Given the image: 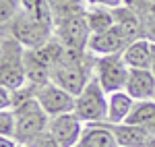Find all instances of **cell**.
<instances>
[{
	"instance_id": "obj_1",
	"label": "cell",
	"mask_w": 155,
	"mask_h": 147,
	"mask_svg": "<svg viewBox=\"0 0 155 147\" xmlns=\"http://www.w3.org/2000/svg\"><path fill=\"white\" fill-rule=\"evenodd\" d=\"M93 71H95L93 54L64 48V54L52 73V83H56L58 87L66 89L77 98L85 89V85L93 79Z\"/></svg>"
},
{
	"instance_id": "obj_2",
	"label": "cell",
	"mask_w": 155,
	"mask_h": 147,
	"mask_svg": "<svg viewBox=\"0 0 155 147\" xmlns=\"http://www.w3.org/2000/svg\"><path fill=\"white\" fill-rule=\"evenodd\" d=\"M25 48L11 33H2L0 39V81L2 85L19 91L27 85V68H25Z\"/></svg>"
},
{
	"instance_id": "obj_3",
	"label": "cell",
	"mask_w": 155,
	"mask_h": 147,
	"mask_svg": "<svg viewBox=\"0 0 155 147\" xmlns=\"http://www.w3.org/2000/svg\"><path fill=\"white\" fill-rule=\"evenodd\" d=\"M64 54V46L56 37L48 39L46 44L27 48L25 52V68H27V83L31 85H44L52 81V73L58 60Z\"/></svg>"
},
{
	"instance_id": "obj_4",
	"label": "cell",
	"mask_w": 155,
	"mask_h": 147,
	"mask_svg": "<svg viewBox=\"0 0 155 147\" xmlns=\"http://www.w3.org/2000/svg\"><path fill=\"white\" fill-rule=\"evenodd\" d=\"M15 141L27 145L29 141H33L37 135L48 131L50 116L44 112L35 98H29L19 102L15 108Z\"/></svg>"
},
{
	"instance_id": "obj_5",
	"label": "cell",
	"mask_w": 155,
	"mask_h": 147,
	"mask_svg": "<svg viewBox=\"0 0 155 147\" xmlns=\"http://www.w3.org/2000/svg\"><path fill=\"white\" fill-rule=\"evenodd\" d=\"M74 114L85 124L106 122L107 120V93H106V89L99 85V81H97L95 77L77 95Z\"/></svg>"
},
{
	"instance_id": "obj_6",
	"label": "cell",
	"mask_w": 155,
	"mask_h": 147,
	"mask_svg": "<svg viewBox=\"0 0 155 147\" xmlns=\"http://www.w3.org/2000/svg\"><path fill=\"white\" fill-rule=\"evenodd\" d=\"M130 68L122 58V54H112V56H95V71L93 77L99 81V85L106 89V93L122 91L126 89Z\"/></svg>"
},
{
	"instance_id": "obj_7",
	"label": "cell",
	"mask_w": 155,
	"mask_h": 147,
	"mask_svg": "<svg viewBox=\"0 0 155 147\" xmlns=\"http://www.w3.org/2000/svg\"><path fill=\"white\" fill-rule=\"evenodd\" d=\"M54 37L66 50L87 52L89 39H91V31H89L85 15H77V17H71V19L54 23Z\"/></svg>"
},
{
	"instance_id": "obj_8",
	"label": "cell",
	"mask_w": 155,
	"mask_h": 147,
	"mask_svg": "<svg viewBox=\"0 0 155 147\" xmlns=\"http://www.w3.org/2000/svg\"><path fill=\"white\" fill-rule=\"evenodd\" d=\"M35 99L50 118L60 116V114H71L74 112V106H77V98L52 81L35 87Z\"/></svg>"
},
{
	"instance_id": "obj_9",
	"label": "cell",
	"mask_w": 155,
	"mask_h": 147,
	"mask_svg": "<svg viewBox=\"0 0 155 147\" xmlns=\"http://www.w3.org/2000/svg\"><path fill=\"white\" fill-rule=\"evenodd\" d=\"M85 122L74 114H60V116H52L48 122V133L60 143V147H74L77 141L83 135Z\"/></svg>"
},
{
	"instance_id": "obj_10",
	"label": "cell",
	"mask_w": 155,
	"mask_h": 147,
	"mask_svg": "<svg viewBox=\"0 0 155 147\" xmlns=\"http://www.w3.org/2000/svg\"><path fill=\"white\" fill-rule=\"evenodd\" d=\"M126 46L128 44H126L124 35L114 27V29L104 31V33H93L89 39L87 52L93 56H112V54H122Z\"/></svg>"
},
{
	"instance_id": "obj_11",
	"label": "cell",
	"mask_w": 155,
	"mask_h": 147,
	"mask_svg": "<svg viewBox=\"0 0 155 147\" xmlns=\"http://www.w3.org/2000/svg\"><path fill=\"white\" fill-rule=\"evenodd\" d=\"M124 91L137 102L155 99V75L151 68H130Z\"/></svg>"
},
{
	"instance_id": "obj_12",
	"label": "cell",
	"mask_w": 155,
	"mask_h": 147,
	"mask_svg": "<svg viewBox=\"0 0 155 147\" xmlns=\"http://www.w3.org/2000/svg\"><path fill=\"white\" fill-rule=\"evenodd\" d=\"M114 19H116V29L124 35L126 44H130L134 39H141L143 35V21L139 17V12L132 8L130 4H122L114 8Z\"/></svg>"
},
{
	"instance_id": "obj_13",
	"label": "cell",
	"mask_w": 155,
	"mask_h": 147,
	"mask_svg": "<svg viewBox=\"0 0 155 147\" xmlns=\"http://www.w3.org/2000/svg\"><path fill=\"white\" fill-rule=\"evenodd\" d=\"M112 133L116 137L120 147H153L155 145V135L147 133L141 126L122 122V124H110Z\"/></svg>"
},
{
	"instance_id": "obj_14",
	"label": "cell",
	"mask_w": 155,
	"mask_h": 147,
	"mask_svg": "<svg viewBox=\"0 0 155 147\" xmlns=\"http://www.w3.org/2000/svg\"><path fill=\"white\" fill-rule=\"evenodd\" d=\"M74 147H120L107 122L85 124L83 135Z\"/></svg>"
},
{
	"instance_id": "obj_15",
	"label": "cell",
	"mask_w": 155,
	"mask_h": 147,
	"mask_svg": "<svg viewBox=\"0 0 155 147\" xmlns=\"http://www.w3.org/2000/svg\"><path fill=\"white\" fill-rule=\"evenodd\" d=\"M122 58L126 62L128 68H151V58H153V42L141 37V39H134L130 42L124 52H122Z\"/></svg>"
},
{
	"instance_id": "obj_16",
	"label": "cell",
	"mask_w": 155,
	"mask_h": 147,
	"mask_svg": "<svg viewBox=\"0 0 155 147\" xmlns=\"http://www.w3.org/2000/svg\"><path fill=\"white\" fill-rule=\"evenodd\" d=\"M137 99L130 98L124 89L107 93V124H122L126 122V118L130 116Z\"/></svg>"
},
{
	"instance_id": "obj_17",
	"label": "cell",
	"mask_w": 155,
	"mask_h": 147,
	"mask_svg": "<svg viewBox=\"0 0 155 147\" xmlns=\"http://www.w3.org/2000/svg\"><path fill=\"white\" fill-rule=\"evenodd\" d=\"M128 124L141 126L147 133L155 135V99H143V102H134L130 116L126 118Z\"/></svg>"
},
{
	"instance_id": "obj_18",
	"label": "cell",
	"mask_w": 155,
	"mask_h": 147,
	"mask_svg": "<svg viewBox=\"0 0 155 147\" xmlns=\"http://www.w3.org/2000/svg\"><path fill=\"white\" fill-rule=\"evenodd\" d=\"M85 19L89 25L91 35L93 33H104L116 27V19H114V8L110 6H89L85 12Z\"/></svg>"
},
{
	"instance_id": "obj_19",
	"label": "cell",
	"mask_w": 155,
	"mask_h": 147,
	"mask_svg": "<svg viewBox=\"0 0 155 147\" xmlns=\"http://www.w3.org/2000/svg\"><path fill=\"white\" fill-rule=\"evenodd\" d=\"M143 21V35L155 44V0H128Z\"/></svg>"
},
{
	"instance_id": "obj_20",
	"label": "cell",
	"mask_w": 155,
	"mask_h": 147,
	"mask_svg": "<svg viewBox=\"0 0 155 147\" xmlns=\"http://www.w3.org/2000/svg\"><path fill=\"white\" fill-rule=\"evenodd\" d=\"M0 135L15 139V112L0 110Z\"/></svg>"
},
{
	"instance_id": "obj_21",
	"label": "cell",
	"mask_w": 155,
	"mask_h": 147,
	"mask_svg": "<svg viewBox=\"0 0 155 147\" xmlns=\"http://www.w3.org/2000/svg\"><path fill=\"white\" fill-rule=\"evenodd\" d=\"M25 147H60V143H58V141H56L52 135H50L48 131H46V133L37 135L33 141H29Z\"/></svg>"
},
{
	"instance_id": "obj_22",
	"label": "cell",
	"mask_w": 155,
	"mask_h": 147,
	"mask_svg": "<svg viewBox=\"0 0 155 147\" xmlns=\"http://www.w3.org/2000/svg\"><path fill=\"white\" fill-rule=\"evenodd\" d=\"M89 6H110V8H116V6H122L124 0H85Z\"/></svg>"
},
{
	"instance_id": "obj_23",
	"label": "cell",
	"mask_w": 155,
	"mask_h": 147,
	"mask_svg": "<svg viewBox=\"0 0 155 147\" xmlns=\"http://www.w3.org/2000/svg\"><path fill=\"white\" fill-rule=\"evenodd\" d=\"M0 147H21V143H17L11 137H2L0 139Z\"/></svg>"
},
{
	"instance_id": "obj_24",
	"label": "cell",
	"mask_w": 155,
	"mask_h": 147,
	"mask_svg": "<svg viewBox=\"0 0 155 147\" xmlns=\"http://www.w3.org/2000/svg\"><path fill=\"white\" fill-rule=\"evenodd\" d=\"M151 73L155 75V44H153V58H151Z\"/></svg>"
},
{
	"instance_id": "obj_25",
	"label": "cell",
	"mask_w": 155,
	"mask_h": 147,
	"mask_svg": "<svg viewBox=\"0 0 155 147\" xmlns=\"http://www.w3.org/2000/svg\"><path fill=\"white\" fill-rule=\"evenodd\" d=\"M21 147H25V145H21Z\"/></svg>"
}]
</instances>
